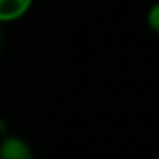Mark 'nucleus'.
Here are the masks:
<instances>
[{"instance_id":"1","label":"nucleus","mask_w":159,"mask_h":159,"mask_svg":"<svg viewBox=\"0 0 159 159\" xmlns=\"http://www.w3.org/2000/svg\"><path fill=\"white\" fill-rule=\"evenodd\" d=\"M0 159H34V153L23 139L6 137L0 142Z\"/></svg>"},{"instance_id":"2","label":"nucleus","mask_w":159,"mask_h":159,"mask_svg":"<svg viewBox=\"0 0 159 159\" xmlns=\"http://www.w3.org/2000/svg\"><path fill=\"white\" fill-rule=\"evenodd\" d=\"M34 0H0V23L21 19L32 6Z\"/></svg>"},{"instance_id":"3","label":"nucleus","mask_w":159,"mask_h":159,"mask_svg":"<svg viewBox=\"0 0 159 159\" xmlns=\"http://www.w3.org/2000/svg\"><path fill=\"white\" fill-rule=\"evenodd\" d=\"M146 25L159 34V2H155L153 6H150L148 13H146Z\"/></svg>"}]
</instances>
